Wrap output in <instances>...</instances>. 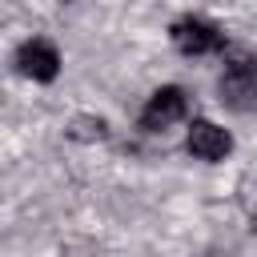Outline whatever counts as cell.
<instances>
[{"label": "cell", "mask_w": 257, "mask_h": 257, "mask_svg": "<svg viewBox=\"0 0 257 257\" xmlns=\"http://www.w3.org/2000/svg\"><path fill=\"white\" fill-rule=\"evenodd\" d=\"M185 112H189V96H185L177 84H165V88H157V92L149 96V104L141 108V128H145V133H165L169 124L185 120Z\"/></svg>", "instance_id": "obj_2"}, {"label": "cell", "mask_w": 257, "mask_h": 257, "mask_svg": "<svg viewBox=\"0 0 257 257\" xmlns=\"http://www.w3.org/2000/svg\"><path fill=\"white\" fill-rule=\"evenodd\" d=\"M16 72L20 76H32V80H52L60 72V52L48 40L32 36V40H24L16 48Z\"/></svg>", "instance_id": "obj_4"}, {"label": "cell", "mask_w": 257, "mask_h": 257, "mask_svg": "<svg viewBox=\"0 0 257 257\" xmlns=\"http://www.w3.org/2000/svg\"><path fill=\"white\" fill-rule=\"evenodd\" d=\"M221 104L237 108V112H249L257 104V68L249 56H237L225 76H221Z\"/></svg>", "instance_id": "obj_3"}, {"label": "cell", "mask_w": 257, "mask_h": 257, "mask_svg": "<svg viewBox=\"0 0 257 257\" xmlns=\"http://www.w3.org/2000/svg\"><path fill=\"white\" fill-rule=\"evenodd\" d=\"M169 36H173L177 52H185V56H209V52L225 48V32L213 20H205V16H181L169 28Z\"/></svg>", "instance_id": "obj_1"}, {"label": "cell", "mask_w": 257, "mask_h": 257, "mask_svg": "<svg viewBox=\"0 0 257 257\" xmlns=\"http://www.w3.org/2000/svg\"><path fill=\"white\" fill-rule=\"evenodd\" d=\"M185 149L197 157V161H221L229 149H233V137L213 124V120H193L189 124V137H185Z\"/></svg>", "instance_id": "obj_5"}, {"label": "cell", "mask_w": 257, "mask_h": 257, "mask_svg": "<svg viewBox=\"0 0 257 257\" xmlns=\"http://www.w3.org/2000/svg\"><path fill=\"white\" fill-rule=\"evenodd\" d=\"M68 137H72V141H104V137H108V124H104L100 116H76V120L68 124Z\"/></svg>", "instance_id": "obj_6"}]
</instances>
